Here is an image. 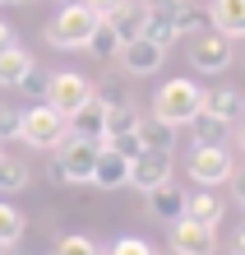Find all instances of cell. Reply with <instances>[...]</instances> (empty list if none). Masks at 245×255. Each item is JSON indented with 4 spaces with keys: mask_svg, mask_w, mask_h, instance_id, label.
I'll list each match as a JSON object with an SVG mask.
<instances>
[{
    "mask_svg": "<svg viewBox=\"0 0 245 255\" xmlns=\"http://www.w3.org/2000/svg\"><path fill=\"white\" fill-rule=\"evenodd\" d=\"M93 23H97V14L83 5V0H74V5H60L56 9V19L42 28V37H47V47L56 51H79L88 33H93Z\"/></svg>",
    "mask_w": 245,
    "mask_h": 255,
    "instance_id": "cell-1",
    "label": "cell"
},
{
    "mask_svg": "<svg viewBox=\"0 0 245 255\" xmlns=\"http://www.w3.org/2000/svg\"><path fill=\"white\" fill-rule=\"evenodd\" d=\"M97 148L93 139H79V134H65L51 153H56V172H60V186H88L93 181V162H97Z\"/></svg>",
    "mask_w": 245,
    "mask_h": 255,
    "instance_id": "cell-2",
    "label": "cell"
},
{
    "mask_svg": "<svg viewBox=\"0 0 245 255\" xmlns=\"http://www.w3.org/2000/svg\"><path fill=\"white\" fill-rule=\"evenodd\" d=\"M65 134H70V121L56 107H47V102H33V107L19 116V139L28 148H47V153H51Z\"/></svg>",
    "mask_w": 245,
    "mask_h": 255,
    "instance_id": "cell-3",
    "label": "cell"
},
{
    "mask_svg": "<svg viewBox=\"0 0 245 255\" xmlns=\"http://www.w3.org/2000/svg\"><path fill=\"white\" fill-rule=\"evenodd\" d=\"M199 107H204V88L190 79H166L158 88V98H153V116H162L171 126H190V116Z\"/></svg>",
    "mask_w": 245,
    "mask_h": 255,
    "instance_id": "cell-4",
    "label": "cell"
},
{
    "mask_svg": "<svg viewBox=\"0 0 245 255\" xmlns=\"http://www.w3.org/2000/svg\"><path fill=\"white\" fill-rule=\"evenodd\" d=\"M88 98H93V79H83L79 70H56V74H47V93H42V102L56 107L65 121L83 107Z\"/></svg>",
    "mask_w": 245,
    "mask_h": 255,
    "instance_id": "cell-5",
    "label": "cell"
},
{
    "mask_svg": "<svg viewBox=\"0 0 245 255\" xmlns=\"http://www.w3.org/2000/svg\"><path fill=\"white\" fill-rule=\"evenodd\" d=\"M232 172H236V158L227 144H194V153H190V181L194 186H208V190L227 186Z\"/></svg>",
    "mask_w": 245,
    "mask_h": 255,
    "instance_id": "cell-6",
    "label": "cell"
},
{
    "mask_svg": "<svg viewBox=\"0 0 245 255\" xmlns=\"http://www.w3.org/2000/svg\"><path fill=\"white\" fill-rule=\"evenodd\" d=\"M185 56H190V65H194L199 74H222V70H232V61H236L232 37H222L218 28H204V33H194V37H190V47H185Z\"/></svg>",
    "mask_w": 245,
    "mask_h": 255,
    "instance_id": "cell-7",
    "label": "cell"
},
{
    "mask_svg": "<svg viewBox=\"0 0 245 255\" xmlns=\"http://www.w3.org/2000/svg\"><path fill=\"white\" fill-rule=\"evenodd\" d=\"M162 181H171V153H158V148H144L139 158H130V186L148 195Z\"/></svg>",
    "mask_w": 245,
    "mask_h": 255,
    "instance_id": "cell-8",
    "label": "cell"
},
{
    "mask_svg": "<svg viewBox=\"0 0 245 255\" xmlns=\"http://www.w3.org/2000/svg\"><path fill=\"white\" fill-rule=\"evenodd\" d=\"M120 65H125V74H158L162 61H166V47H158L153 37H130V42H120Z\"/></svg>",
    "mask_w": 245,
    "mask_h": 255,
    "instance_id": "cell-9",
    "label": "cell"
},
{
    "mask_svg": "<svg viewBox=\"0 0 245 255\" xmlns=\"http://www.w3.org/2000/svg\"><path fill=\"white\" fill-rule=\"evenodd\" d=\"M171 251H176V255H218V228L176 218V223H171Z\"/></svg>",
    "mask_w": 245,
    "mask_h": 255,
    "instance_id": "cell-10",
    "label": "cell"
},
{
    "mask_svg": "<svg viewBox=\"0 0 245 255\" xmlns=\"http://www.w3.org/2000/svg\"><path fill=\"white\" fill-rule=\"evenodd\" d=\"M106 107H111V98L93 93V98H88L79 112L70 116V134H79V139H93V144H102V134H106Z\"/></svg>",
    "mask_w": 245,
    "mask_h": 255,
    "instance_id": "cell-11",
    "label": "cell"
},
{
    "mask_svg": "<svg viewBox=\"0 0 245 255\" xmlns=\"http://www.w3.org/2000/svg\"><path fill=\"white\" fill-rule=\"evenodd\" d=\"M88 186H97V190H120V186H130V158H120L116 148H97V162H93V181Z\"/></svg>",
    "mask_w": 245,
    "mask_h": 255,
    "instance_id": "cell-12",
    "label": "cell"
},
{
    "mask_svg": "<svg viewBox=\"0 0 245 255\" xmlns=\"http://www.w3.org/2000/svg\"><path fill=\"white\" fill-rule=\"evenodd\" d=\"M144 19H148V0H116V9L106 14V23H111V33L120 42L144 37Z\"/></svg>",
    "mask_w": 245,
    "mask_h": 255,
    "instance_id": "cell-13",
    "label": "cell"
},
{
    "mask_svg": "<svg viewBox=\"0 0 245 255\" xmlns=\"http://www.w3.org/2000/svg\"><path fill=\"white\" fill-rule=\"evenodd\" d=\"M144 37H153L158 47H171V42H176V5H171V0H148Z\"/></svg>",
    "mask_w": 245,
    "mask_h": 255,
    "instance_id": "cell-14",
    "label": "cell"
},
{
    "mask_svg": "<svg viewBox=\"0 0 245 255\" xmlns=\"http://www.w3.org/2000/svg\"><path fill=\"white\" fill-rule=\"evenodd\" d=\"M208 28H218L222 37H245V0H213L208 5Z\"/></svg>",
    "mask_w": 245,
    "mask_h": 255,
    "instance_id": "cell-15",
    "label": "cell"
},
{
    "mask_svg": "<svg viewBox=\"0 0 245 255\" xmlns=\"http://www.w3.org/2000/svg\"><path fill=\"white\" fill-rule=\"evenodd\" d=\"M148 214L158 218V223H166V228H171V223L185 214V190H176L171 181H162L158 190H148Z\"/></svg>",
    "mask_w": 245,
    "mask_h": 255,
    "instance_id": "cell-16",
    "label": "cell"
},
{
    "mask_svg": "<svg viewBox=\"0 0 245 255\" xmlns=\"http://www.w3.org/2000/svg\"><path fill=\"white\" fill-rule=\"evenodd\" d=\"M190 139L194 144H232V121H222V116H213L199 107L190 116Z\"/></svg>",
    "mask_w": 245,
    "mask_h": 255,
    "instance_id": "cell-17",
    "label": "cell"
},
{
    "mask_svg": "<svg viewBox=\"0 0 245 255\" xmlns=\"http://www.w3.org/2000/svg\"><path fill=\"white\" fill-rule=\"evenodd\" d=\"M190 223H204V228H218L222 223V195H213L208 186H199V195H185V214Z\"/></svg>",
    "mask_w": 245,
    "mask_h": 255,
    "instance_id": "cell-18",
    "label": "cell"
},
{
    "mask_svg": "<svg viewBox=\"0 0 245 255\" xmlns=\"http://www.w3.org/2000/svg\"><path fill=\"white\" fill-rule=\"evenodd\" d=\"M204 112H213V116H222V121H241V116H245V93H241V88H208V93H204Z\"/></svg>",
    "mask_w": 245,
    "mask_h": 255,
    "instance_id": "cell-19",
    "label": "cell"
},
{
    "mask_svg": "<svg viewBox=\"0 0 245 255\" xmlns=\"http://www.w3.org/2000/svg\"><path fill=\"white\" fill-rule=\"evenodd\" d=\"M176 134H180V126L162 121V116H153V121H139V139H144V148L171 153V148H176Z\"/></svg>",
    "mask_w": 245,
    "mask_h": 255,
    "instance_id": "cell-20",
    "label": "cell"
},
{
    "mask_svg": "<svg viewBox=\"0 0 245 255\" xmlns=\"http://www.w3.org/2000/svg\"><path fill=\"white\" fill-rule=\"evenodd\" d=\"M139 121H144V116H139L134 102H111V107H106V134H102V144L116 139V134H134Z\"/></svg>",
    "mask_w": 245,
    "mask_h": 255,
    "instance_id": "cell-21",
    "label": "cell"
},
{
    "mask_svg": "<svg viewBox=\"0 0 245 255\" xmlns=\"http://www.w3.org/2000/svg\"><path fill=\"white\" fill-rule=\"evenodd\" d=\"M83 51L88 56H93V61H116V51H120V37L111 33V23H106V19H97L93 23V33H88V42H83Z\"/></svg>",
    "mask_w": 245,
    "mask_h": 255,
    "instance_id": "cell-22",
    "label": "cell"
},
{
    "mask_svg": "<svg viewBox=\"0 0 245 255\" xmlns=\"http://www.w3.org/2000/svg\"><path fill=\"white\" fill-rule=\"evenodd\" d=\"M28 65H33V56H28L19 42H14L9 51H0V88H19V79H23Z\"/></svg>",
    "mask_w": 245,
    "mask_h": 255,
    "instance_id": "cell-23",
    "label": "cell"
},
{
    "mask_svg": "<svg viewBox=\"0 0 245 255\" xmlns=\"http://www.w3.org/2000/svg\"><path fill=\"white\" fill-rule=\"evenodd\" d=\"M23 186H28V162L0 153V195H14V190H23Z\"/></svg>",
    "mask_w": 245,
    "mask_h": 255,
    "instance_id": "cell-24",
    "label": "cell"
},
{
    "mask_svg": "<svg viewBox=\"0 0 245 255\" xmlns=\"http://www.w3.org/2000/svg\"><path fill=\"white\" fill-rule=\"evenodd\" d=\"M23 228H28V218H23L14 204H5V200H0V251L19 242V237H23Z\"/></svg>",
    "mask_w": 245,
    "mask_h": 255,
    "instance_id": "cell-25",
    "label": "cell"
},
{
    "mask_svg": "<svg viewBox=\"0 0 245 255\" xmlns=\"http://www.w3.org/2000/svg\"><path fill=\"white\" fill-rule=\"evenodd\" d=\"M204 28H208V9H194V0L190 5H176V37H194Z\"/></svg>",
    "mask_w": 245,
    "mask_h": 255,
    "instance_id": "cell-26",
    "label": "cell"
},
{
    "mask_svg": "<svg viewBox=\"0 0 245 255\" xmlns=\"http://www.w3.org/2000/svg\"><path fill=\"white\" fill-rule=\"evenodd\" d=\"M51 255H102V251H97L93 237H79V232H74V237H60V242L51 246Z\"/></svg>",
    "mask_w": 245,
    "mask_h": 255,
    "instance_id": "cell-27",
    "label": "cell"
},
{
    "mask_svg": "<svg viewBox=\"0 0 245 255\" xmlns=\"http://www.w3.org/2000/svg\"><path fill=\"white\" fill-rule=\"evenodd\" d=\"M19 93H28L33 102H42V93H47V74H42V65H37V61L23 70V79H19Z\"/></svg>",
    "mask_w": 245,
    "mask_h": 255,
    "instance_id": "cell-28",
    "label": "cell"
},
{
    "mask_svg": "<svg viewBox=\"0 0 245 255\" xmlns=\"http://www.w3.org/2000/svg\"><path fill=\"white\" fill-rule=\"evenodd\" d=\"M106 148H116L120 158H139L144 153V139H139V130H134V134H116V139H106Z\"/></svg>",
    "mask_w": 245,
    "mask_h": 255,
    "instance_id": "cell-29",
    "label": "cell"
},
{
    "mask_svg": "<svg viewBox=\"0 0 245 255\" xmlns=\"http://www.w3.org/2000/svg\"><path fill=\"white\" fill-rule=\"evenodd\" d=\"M19 107H9V102H0V139H19Z\"/></svg>",
    "mask_w": 245,
    "mask_h": 255,
    "instance_id": "cell-30",
    "label": "cell"
},
{
    "mask_svg": "<svg viewBox=\"0 0 245 255\" xmlns=\"http://www.w3.org/2000/svg\"><path fill=\"white\" fill-rule=\"evenodd\" d=\"M106 255H158V251H153V246L144 242V237H120V242H116L111 251H106Z\"/></svg>",
    "mask_w": 245,
    "mask_h": 255,
    "instance_id": "cell-31",
    "label": "cell"
},
{
    "mask_svg": "<svg viewBox=\"0 0 245 255\" xmlns=\"http://www.w3.org/2000/svg\"><path fill=\"white\" fill-rule=\"evenodd\" d=\"M83 5H88V9H93V14H97V19H106V14H111V9H116V0H83Z\"/></svg>",
    "mask_w": 245,
    "mask_h": 255,
    "instance_id": "cell-32",
    "label": "cell"
},
{
    "mask_svg": "<svg viewBox=\"0 0 245 255\" xmlns=\"http://www.w3.org/2000/svg\"><path fill=\"white\" fill-rule=\"evenodd\" d=\"M14 42H19V37H14V28H9L5 19H0V51H9V47H14Z\"/></svg>",
    "mask_w": 245,
    "mask_h": 255,
    "instance_id": "cell-33",
    "label": "cell"
},
{
    "mask_svg": "<svg viewBox=\"0 0 245 255\" xmlns=\"http://www.w3.org/2000/svg\"><path fill=\"white\" fill-rule=\"evenodd\" d=\"M232 195H236L241 209H245V172H232Z\"/></svg>",
    "mask_w": 245,
    "mask_h": 255,
    "instance_id": "cell-34",
    "label": "cell"
},
{
    "mask_svg": "<svg viewBox=\"0 0 245 255\" xmlns=\"http://www.w3.org/2000/svg\"><path fill=\"white\" fill-rule=\"evenodd\" d=\"M232 255H245V223H241V232L232 237Z\"/></svg>",
    "mask_w": 245,
    "mask_h": 255,
    "instance_id": "cell-35",
    "label": "cell"
},
{
    "mask_svg": "<svg viewBox=\"0 0 245 255\" xmlns=\"http://www.w3.org/2000/svg\"><path fill=\"white\" fill-rule=\"evenodd\" d=\"M236 144L245 148V116H241V121H236Z\"/></svg>",
    "mask_w": 245,
    "mask_h": 255,
    "instance_id": "cell-36",
    "label": "cell"
},
{
    "mask_svg": "<svg viewBox=\"0 0 245 255\" xmlns=\"http://www.w3.org/2000/svg\"><path fill=\"white\" fill-rule=\"evenodd\" d=\"M0 5H19V0H0Z\"/></svg>",
    "mask_w": 245,
    "mask_h": 255,
    "instance_id": "cell-37",
    "label": "cell"
},
{
    "mask_svg": "<svg viewBox=\"0 0 245 255\" xmlns=\"http://www.w3.org/2000/svg\"><path fill=\"white\" fill-rule=\"evenodd\" d=\"M56 5H74V0H56Z\"/></svg>",
    "mask_w": 245,
    "mask_h": 255,
    "instance_id": "cell-38",
    "label": "cell"
},
{
    "mask_svg": "<svg viewBox=\"0 0 245 255\" xmlns=\"http://www.w3.org/2000/svg\"><path fill=\"white\" fill-rule=\"evenodd\" d=\"M171 5H190V0H171Z\"/></svg>",
    "mask_w": 245,
    "mask_h": 255,
    "instance_id": "cell-39",
    "label": "cell"
}]
</instances>
